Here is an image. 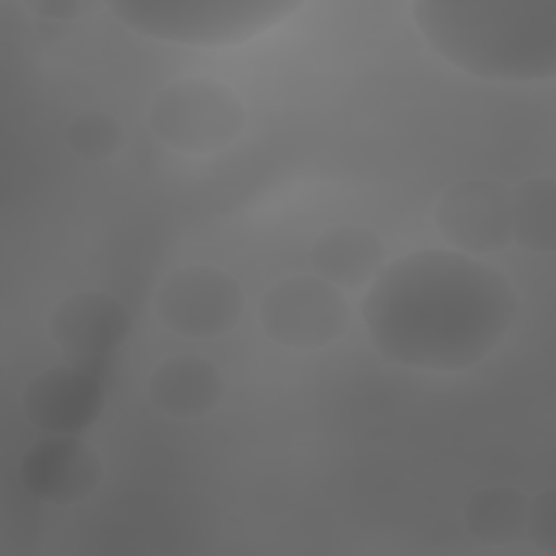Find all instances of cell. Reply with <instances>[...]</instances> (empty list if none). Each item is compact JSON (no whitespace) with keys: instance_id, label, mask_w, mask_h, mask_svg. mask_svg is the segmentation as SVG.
Wrapping results in <instances>:
<instances>
[{"instance_id":"obj_12","label":"cell","mask_w":556,"mask_h":556,"mask_svg":"<svg viewBox=\"0 0 556 556\" xmlns=\"http://www.w3.org/2000/svg\"><path fill=\"white\" fill-rule=\"evenodd\" d=\"M380 237L358 224L326 228L311 245L313 271L339 289H354L376 278L384 263Z\"/></svg>"},{"instance_id":"obj_1","label":"cell","mask_w":556,"mask_h":556,"mask_svg":"<svg viewBox=\"0 0 556 556\" xmlns=\"http://www.w3.org/2000/svg\"><path fill=\"white\" fill-rule=\"evenodd\" d=\"M519 311L508 278L452 248H424L384 265L361 317L374 350L393 365L460 371L482 363Z\"/></svg>"},{"instance_id":"obj_13","label":"cell","mask_w":556,"mask_h":556,"mask_svg":"<svg viewBox=\"0 0 556 556\" xmlns=\"http://www.w3.org/2000/svg\"><path fill=\"white\" fill-rule=\"evenodd\" d=\"M528 497L515 486L478 489L465 504L467 532L486 545H508L526 534Z\"/></svg>"},{"instance_id":"obj_3","label":"cell","mask_w":556,"mask_h":556,"mask_svg":"<svg viewBox=\"0 0 556 556\" xmlns=\"http://www.w3.org/2000/svg\"><path fill=\"white\" fill-rule=\"evenodd\" d=\"M293 0H113L106 9L139 35L195 48L250 41L295 13Z\"/></svg>"},{"instance_id":"obj_4","label":"cell","mask_w":556,"mask_h":556,"mask_svg":"<svg viewBox=\"0 0 556 556\" xmlns=\"http://www.w3.org/2000/svg\"><path fill=\"white\" fill-rule=\"evenodd\" d=\"M148 126L163 146L204 156L237 141L245 126V106L226 83L187 76L165 85L152 98Z\"/></svg>"},{"instance_id":"obj_15","label":"cell","mask_w":556,"mask_h":556,"mask_svg":"<svg viewBox=\"0 0 556 556\" xmlns=\"http://www.w3.org/2000/svg\"><path fill=\"white\" fill-rule=\"evenodd\" d=\"M63 137L67 148L78 159L104 161L119 150L124 141V128L111 113L87 111L70 119Z\"/></svg>"},{"instance_id":"obj_2","label":"cell","mask_w":556,"mask_h":556,"mask_svg":"<svg viewBox=\"0 0 556 556\" xmlns=\"http://www.w3.org/2000/svg\"><path fill=\"white\" fill-rule=\"evenodd\" d=\"M413 22L450 65L493 83L556 74V0H419Z\"/></svg>"},{"instance_id":"obj_16","label":"cell","mask_w":556,"mask_h":556,"mask_svg":"<svg viewBox=\"0 0 556 556\" xmlns=\"http://www.w3.org/2000/svg\"><path fill=\"white\" fill-rule=\"evenodd\" d=\"M526 536L530 543L545 552H556V489L547 486L528 500Z\"/></svg>"},{"instance_id":"obj_11","label":"cell","mask_w":556,"mask_h":556,"mask_svg":"<svg viewBox=\"0 0 556 556\" xmlns=\"http://www.w3.org/2000/svg\"><path fill=\"white\" fill-rule=\"evenodd\" d=\"M150 402L174 419H198L217 408L224 397L219 369L195 354L161 361L148 378Z\"/></svg>"},{"instance_id":"obj_6","label":"cell","mask_w":556,"mask_h":556,"mask_svg":"<svg viewBox=\"0 0 556 556\" xmlns=\"http://www.w3.org/2000/svg\"><path fill=\"white\" fill-rule=\"evenodd\" d=\"M239 280L206 263L169 271L154 289V315L174 334L215 339L228 334L243 313Z\"/></svg>"},{"instance_id":"obj_14","label":"cell","mask_w":556,"mask_h":556,"mask_svg":"<svg viewBox=\"0 0 556 556\" xmlns=\"http://www.w3.org/2000/svg\"><path fill=\"white\" fill-rule=\"evenodd\" d=\"M513 241L532 252L556 248V182L534 176L510 189Z\"/></svg>"},{"instance_id":"obj_5","label":"cell","mask_w":556,"mask_h":556,"mask_svg":"<svg viewBox=\"0 0 556 556\" xmlns=\"http://www.w3.org/2000/svg\"><path fill=\"white\" fill-rule=\"evenodd\" d=\"M265 337L289 350H319L337 341L350 324L343 291L317 274L274 282L258 302Z\"/></svg>"},{"instance_id":"obj_10","label":"cell","mask_w":556,"mask_h":556,"mask_svg":"<svg viewBox=\"0 0 556 556\" xmlns=\"http://www.w3.org/2000/svg\"><path fill=\"white\" fill-rule=\"evenodd\" d=\"M24 491L54 506H70L91 497L104 478L98 452L78 434H46L26 447L17 463Z\"/></svg>"},{"instance_id":"obj_17","label":"cell","mask_w":556,"mask_h":556,"mask_svg":"<svg viewBox=\"0 0 556 556\" xmlns=\"http://www.w3.org/2000/svg\"><path fill=\"white\" fill-rule=\"evenodd\" d=\"M24 7H28L30 11L48 20H78L100 9H106L104 2H93V0H35V2L26 0Z\"/></svg>"},{"instance_id":"obj_9","label":"cell","mask_w":556,"mask_h":556,"mask_svg":"<svg viewBox=\"0 0 556 556\" xmlns=\"http://www.w3.org/2000/svg\"><path fill=\"white\" fill-rule=\"evenodd\" d=\"M439 235L452 250L482 256L513 241L510 189L495 180H463L443 191L434 206Z\"/></svg>"},{"instance_id":"obj_7","label":"cell","mask_w":556,"mask_h":556,"mask_svg":"<svg viewBox=\"0 0 556 556\" xmlns=\"http://www.w3.org/2000/svg\"><path fill=\"white\" fill-rule=\"evenodd\" d=\"M102 374L70 361L37 371L20 395L26 421L46 434H80L104 408Z\"/></svg>"},{"instance_id":"obj_8","label":"cell","mask_w":556,"mask_h":556,"mask_svg":"<svg viewBox=\"0 0 556 556\" xmlns=\"http://www.w3.org/2000/svg\"><path fill=\"white\" fill-rule=\"evenodd\" d=\"M48 330L70 363L104 371L109 358L126 343L132 319L117 298L104 291H76L54 304Z\"/></svg>"}]
</instances>
